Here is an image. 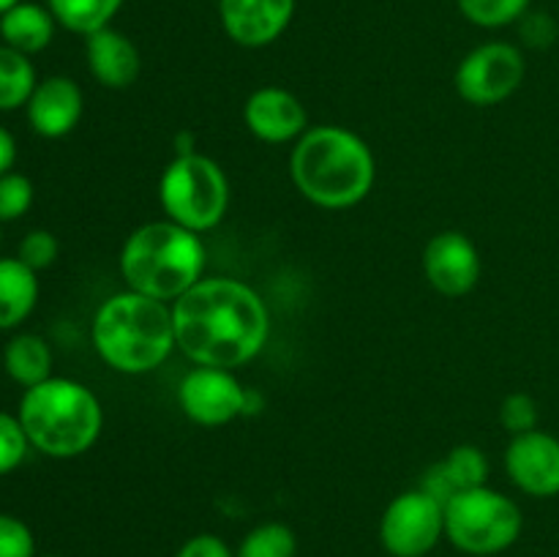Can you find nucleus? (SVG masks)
Returning <instances> with one entry per match:
<instances>
[{
    "mask_svg": "<svg viewBox=\"0 0 559 557\" xmlns=\"http://www.w3.org/2000/svg\"><path fill=\"white\" fill-rule=\"evenodd\" d=\"M173 325L186 358L235 371L262 353L271 336V311L251 284L202 276L173 304Z\"/></svg>",
    "mask_w": 559,
    "mask_h": 557,
    "instance_id": "nucleus-1",
    "label": "nucleus"
},
{
    "mask_svg": "<svg viewBox=\"0 0 559 557\" xmlns=\"http://www.w3.org/2000/svg\"><path fill=\"white\" fill-rule=\"evenodd\" d=\"M300 197L325 211H347L371 194L377 162L369 142L344 126H311L289 153Z\"/></svg>",
    "mask_w": 559,
    "mask_h": 557,
    "instance_id": "nucleus-2",
    "label": "nucleus"
},
{
    "mask_svg": "<svg viewBox=\"0 0 559 557\" xmlns=\"http://www.w3.org/2000/svg\"><path fill=\"white\" fill-rule=\"evenodd\" d=\"M91 339L109 369L120 375H147L178 347L173 306L134 289L115 293L93 315Z\"/></svg>",
    "mask_w": 559,
    "mask_h": 557,
    "instance_id": "nucleus-3",
    "label": "nucleus"
},
{
    "mask_svg": "<svg viewBox=\"0 0 559 557\" xmlns=\"http://www.w3.org/2000/svg\"><path fill=\"white\" fill-rule=\"evenodd\" d=\"M31 448L49 459H74L96 446L104 410L96 393L71 377H49L25 388L16 410Z\"/></svg>",
    "mask_w": 559,
    "mask_h": 557,
    "instance_id": "nucleus-4",
    "label": "nucleus"
},
{
    "mask_svg": "<svg viewBox=\"0 0 559 557\" xmlns=\"http://www.w3.org/2000/svg\"><path fill=\"white\" fill-rule=\"evenodd\" d=\"M205 260L207 251L200 233L162 218L140 224L123 240L118 262L126 289L175 304L200 282Z\"/></svg>",
    "mask_w": 559,
    "mask_h": 557,
    "instance_id": "nucleus-5",
    "label": "nucleus"
},
{
    "mask_svg": "<svg viewBox=\"0 0 559 557\" xmlns=\"http://www.w3.org/2000/svg\"><path fill=\"white\" fill-rule=\"evenodd\" d=\"M524 530V513L513 497L475 486L445 502V538L473 557H495L511 549Z\"/></svg>",
    "mask_w": 559,
    "mask_h": 557,
    "instance_id": "nucleus-6",
    "label": "nucleus"
},
{
    "mask_svg": "<svg viewBox=\"0 0 559 557\" xmlns=\"http://www.w3.org/2000/svg\"><path fill=\"white\" fill-rule=\"evenodd\" d=\"M158 202L169 222L191 233H207L227 216L229 180L205 153L175 156L158 180Z\"/></svg>",
    "mask_w": 559,
    "mask_h": 557,
    "instance_id": "nucleus-7",
    "label": "nucleus"
},
{
    "mask_svg": "<svg viewBox=\"0 0 559 557\" xmlns=\"http://www.w3.org/2000/svg\"><path fill=\"white\" fill-rule=\"evenodd\" d=\"M445 535V502L420 486L388 502L380 519V544L391 557H426Z\"/></svg>",
    "mask_w": 559,
    "mask_h": 557,
    "instance_id": "nucleus-8",
    "label": "nucleus"
},
{
    "mask_svg": "<svg viewBox=\"0 0 559 557\" xmlns=\"http://www.w3.org/2000/svg\"><path fill=\"white\" fill-rule=\"evenodd\" d=\"M527 76V60L511 42H486L464 55L459 63L456 91L473 107H495L508 102Z\"/></svg>",
    "mask_w": 559,
    "mask_h": 557,
    "instance_id": "nucleus-9",
    "label": "nucleus"
},
{
    "mask_svg": "<svg viewBox=\"0 0 559 557\" xmlns=\"http://www.w3.org/2000/svg\"><path fill=\"white\" fill-rule=\"evenodd\" d=\"M246 391L233 369L194 366L178 386V404L197 426H227L243 415Z\"/></svg>",
    "mask_w": 559,
    "mask_h": 557,
    "instance_id": "nucleus-10",
    "label": "nucleus"
},
{
    "mask_svg": "<svg viewBox=\"0 0 559 557\" xmlns=\"http://www.w3.org/2000/svg\"><path fill=\"white\" fill-rule=\"evenodd\" d=\"M506 473L524 495L549 500L559 495V437L544 429L511 437L506 448Z\"/></svg>",
    "mask_w": 559,
    "mask_h": 557,
    "instance_id": "nucleus-11",
    "label": "nucleus"
},
{
    "mask_svg": "<svg viewBox=\"0 0 559 557\" xmlns=\"http://www.w3.org/2000/svg\"><path fill=\"white\" fill-rule=\"evenodd\" d=\"M426 282L445 298L473 293L480 278L478 246L459 229H442L424 249Z\"/></svg>",
    "mask_w": 559,
    "mask_h": 557,
    "instance_id": "nucleus-12",
    "label": "nucleus"
},
{
    "mask_svg": "<svg viewBox=\"0 0 559 557\" xmlns=\"http://www.w3.org/2000/svg\"><path fill=\"white\" fill-rule=\"evenodd\" d=\"M243 120L246 129L267 145L298 142L309 129V112L304 102L293 91L278 85H265L251 93L243 104Z\"/></svg>",
    "mask_w": 559,
    "mask_h": 557,
    "instance_id": "nucleus-13",
    "label": "nucleus"
},
{
    "mask_svg": "<svg viewBox=\"0 0 559 557\" xmlns=\"http://www.w3.org/2000/svg\"><path fill=\"white\" fill-rule=\"evenodd\" d=\"M222 27L238 47L260 49L284 36L295 0H218Z\"/></svg>",
    "mask_w": 559,
    "mask_h": 557,
    "instance_id": "nucleus-14",
    "label": "nucleus"
},
{
    "mask_svg": "<svg viewBox=\"0 0 559 557\" xmlns=\"http://www.w3.org/2000/svg\"><path fill=\"white\" fill-rule=\"evenodd\" d=\"M25 112L27 123L38 137L60 140L80 126L82 112H85V96L71 76H44V80H38Z\"/></svg>",
    "mask_w": 559,
    "mask_h": 557,
    "instance_id": "nucleus-15",
    "label": "nucleus"
},
{
    "mask_svg": "<svg viewBox=\"0 0 559 557\" xmlns=\"http://www.w3.org/2000/svg\"><path fill=\"white\" fill-rule=\"evenodd\" d=\"M85 60L93 80L109 91H123L134 85L142 69L136 44L115 27H104L85 38Z\"/></svg>",
    "mask_w": 559,
    "mask_h": 557,
    "instance_id": "nucleus-16",
    "label": "nucleus"
},
{
    "mask_svg": "<svg viewBox=\"0 0 559 557\" xmlns=\"http://www.w3.org/2000/svg\"><path fill=\"white\" fill-rule=\"evenodd\" d=\"M486 481H489V459L478 446L464 442V446L451 448L442 462L426 470L420 478V489L429 491L440 502H448L459 491L486 486Z\"/></svg>",
    "mask_w": 559,
    "mask_h": 557,
    "instance_id": "nucleus-17",
    "label": "nucleus"
},
{
    "mask_svg": "<svg viewBox=\"0 0 559 557\" xmlns=\"http://www.w3.org/2000/svg\"><path fill=\"white\" fill-rule=\"evenodd\" d=\"M38 304V273L20 257H0V331H14Z\"/></svg>",
    "mask_w": 559,
    "mask_h": 557,
    "instance_id": "nucleus-18",
    "label": "nucleus"
},
{
    "mask_svg": "<svg viewBox=\"0 0 559 557\" xmlns=\"http://www.w3.org/2000/svg\"><path fill=\"white\" fill-rule=\"evenodd\" d=\"M55 27H58V22H55L52 11L47 5L22 0V3H16L14 9H9L3 14L0 42L31 58V55L44 52L52 44Z\"/></svg>",
    "mask_w": 559,
    "mask_h": 557,
    "instance_id": "nucleus-19",
    "label": "nucleus"
},
{
    "mask_svg": "<svg viewBox=\"0 0 559 557\" xmlns=\"http://www.w3.org/2000/svg\"><path fill=\"white\" fill-rule=\"evenodd\" d=\"M3 369L16 386L33 388L52 377V349L38 333H16L3 349Z\"/></svg>",
    "mask_w": 559,
    "mask_h": 557,
    "instance_id": "nucleus-20",
    "label": "nucleus"
},
{
    "mask_svg": "<svg viewBox=\"0 0 559 557\" xmlns=\"http://www.w3.org/2000/svg\"><path fill=\"white\" fill-rule=\"evenodd\" d=\"M123 3L126 0H47V9L60 27L87 38L91 33L109 27Z\"/></svg>",
    "mask_w": 559,
    "mask_h": 557,
    "instance_id": "nucleus-21",
    "label": "nucleus"
},
{
    "mask_svg": "<svg viewBox=\"0 0 559 557\" xmlns=\"http://www.w3.org/2000/svg\"><path fill=\"white\" fill-rule=\"evenodd\" d=\"M36 85L38 76L33 60L0 44V112L27 107Z\"/></svg>",
    "mask_w": 559,
    "mask_h": 557,
    "instance_id": "nucleus-22",
    "label": "nucleus"
},
{
    "mask_svg": "<svg viewBox=\"0 0 559 557\" xmlns=\"http://www.w3.org/2000/svg\"><path fill=\"white\" fill-rule=\"evenodd\" d=\"M235 557H298V535L284 522H262L243 535Z\"/></svg>",
    "mask_w": 559,
    "mask_h": 557,
    "instance_id": "nucleus-23",
    "label": "nucleus"
},
{
    "mask_svg": "<svg viewBox=\"0 0 559 557\" xmlns=\"http://www.w3.org/2000/svg\"><path fill=\"white\" fill-rule=\"evenodd\" d=\"M530 3L533 0H456L464 20L486 31L516 25L530 11Z\"/></svg>",
    "mask_w": 559,
    "mask_h": 557,
    "instance_id": "nucleus-24",
    "label": "nucleus"
},
{
    "mask_svg": "<svg viewBox=\"0 0 559 557\" xmlns=\"http://www.w3.org/2000/svg\"><path fill=\"white\" fill-rule=\"evenodd\" d=\"M497 418H500V426L511 437L527 435V431L538 429V420H540L538 402H535L530 393L513 391V393H508L506 399H502Z\"/></svg>",
    "mask_w": 559,
    "mask_h": 557,
    "instance_id": "nucleus-25",
    "label": "nucleus"
},
{
    "mask_svg": "<svg viewBox=\"0 0 559 557\" xmlns=\"http://www.w3.org/2000/svg\"><path fill=\"white\" fill-rule=\"evenodd\" d=\"M31 451L25 429H22L20 415H11L0 410V475H9L20 467Z\"/></svg>",
    "mask_w": 559,
    "mask_h": 557,
    "instance_id": "nucleus-26",
    "label": "nucleus"
},
{
    "mask_svg": "<svg viewBox=\"0 0 559 557\" xmlns=\"http://www.w3.org/2000/svg\"><path fill=\"white\" fill-rule=\"evenodd\" d=\"M33 197H36V191H33L27 175L14 173V169L0 175V224L25 216L33 205Z\"/></svg>",
    "mask_w": 559,
    "mask_h": 557,
    "instance_id": "nucleus-27",
    "label": "nucleus"
},
{
    "mask_svg": "<svg viewBox=\"0 0 559 557\" xmlns=\"http://www.w3.org/2000/svg\"><path fill=\"white\" fill-rule=\"evenodd\" d=\"M58 254L60 244L49 229H31V233L20 240V249H16V257L36 273L52 268Z\"/></svg>",
    "mask_w": 559,
    "mask_h": 557,
    "instance_id": "nucleus-28",
    "label": "nucleus"
},
{
    "mask_svg": "<svg viewBox=\"0 0 559 557\" xmlns=\"http://www.w3.org/2000/svg\"><path fill=\"white\" fill-rule=\"evenodd\" d=\"M0 557H36L33 530L14 513H0Z\"/></svg>",
    "mask_w": 559,
    "mask_h": 557,
    "instance_id": "nucleus-29",
    "label": "nucleus"
},
{
    "mask_svg": "<svg viewBox=\"0 0 559 557\" xmlns=\"http://www.w3.org/2000/svg\"><path fill=\"white\" fill-rule=\"evenodd\" d=\"M516 25L519 38L530 49H549L559 36L557 20L551 14H546V11H527Z\"/></svg>",
    "mask_w": 559,
    "mask_h": 557,
    "instance_id": "nucleus-30",
    "label": "nucleus"
},
{
    "mask_svg": "<svg viewBox=\"0 0 559 557\" xmlns=\"http://www.w3.org/2000/svg\"><path fill=\"white\" fill-rule=\"evenodd\" d=\"M175 557H235V552L229 549V544L224 538L213 533H197L191 538L183 541Z\"/></svg>",
    "mask_w": 559,
    "mask_h": 557,
    "instance_id": "nucleus-31",
    "label": "nucleus"
},
{
    "mask_svg": "<svg viewBox=\"0 0 559 557\" xmlns=\"http://www.w3.org/2000/svg\"><path fill=\"white\" fill-rule=\"evenodd\" d=\"M16 162V140L9 129L0 126V175L11 173Z\"/></svg>",
    "mask_w": 559,
    "mask_h": 557,
    "instance_id": "nucleus-32",
    "label": "nucleus"
},
{
    "mask_svg": "<svg viewBox=\"0 0 559 557\" xmlns=\"http://www.w3.org/2000/svg\"><path fill=\"white\" fill-rule=\"evenodd\" d=\"M173 145H175V156H189V153H197V137L191 131H178L173 137Z\"/></svg>",
    "mask_w": 559,
    "mask_h": 557,
    "instance_id": "nucleus-33",
    "label": "nucleus"
},
{
    "mask_svg": "<svg viewBox=\"0 0 559 557\" xmlns=\"http://www.w3.org/2000/svg\"><path fill=\"white\" fill-rule=\"evenodd\" d=\"M262 413V396L257 391H246V407H243V415H257Z\"/></svg>",
    "mask_w": 559,
    "mask_h": 557,
    "instance_id": "nucleus-34",
    "label": "nucleus"
},
{
    "mask_svg": "<svg viewBox=\"0 0 559 557\" xmlns=\"http://www.w3.org/2000/svg\"><path fill=\"white\" fill-rule=\"evenodd\" d=\"M16 3H22V0H0V14H5L9 9H14Z\"/></svg>",
    "mask_w": 559,
    "mask_h": 557,
    "instance_id": "nucleus-35",
    "label": "nucleus"
},
{
    "mask_svg": "<svg viewBox=\"0 0 559 557\" xmlns=\"http://www.w3.org/2000/svg\"><path fill=\"white\" fill-rule=\"evenodd\" d=\"M0 33H3V14H0Z\"/></svg>",
    "mask_w": 559,
    "mask_h": 557,
    "instance_id": "nucleus-36",
    "label": "nucleus"
},
{
    "mask_svg": "<svg viewBox=\"0 0 559 557\" xmlns=\"http://www.w3.org/2000/svg\"><path fill=\"white\" fill-rule=\"evenodd\" d=\"M38 557V555H36ZM41 557H58V555H41Z\"/></svg>",
    "mask_w": 559,
    "mask_h": 557,
    "instance_id": "nucleus-37",
    "label": "nucleus"
},
{
    "mask_svg": "<svg viewBox=\"0 0 559 557\" xmlns=\"http://www.w3.org/2000/svg\"><path fill=\"white\" fill-rule=\"evenodd\" d=\"M0 246H3V235H0Z\"/></svg>",
    "mask_w": 559,
    "mask_h": 557,
    "instance_id": "nucleus-38",
    "label": "nucleus"
}]
</instances>
